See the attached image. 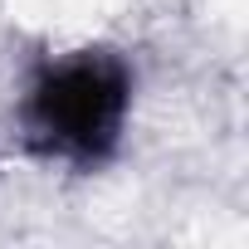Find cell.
Wrapping results in <instances>:
<instances>
[{
  "label": "cell",
  "mask_w": 249,
  "mask_h": 249,
  "mask_svg": "<svg viewBox=\"0 0 249 249\" xmlns=\"http://www.w3.org/2000/svg\"><path fill=\"white\" fill-rule=\"evenodd\" d=\"M132 78L107 54H78L44 69L25 98V137L59 161H103L127 122Z\"/></svg>",
  "instance_id": "cell-1"
}]
</instances>
